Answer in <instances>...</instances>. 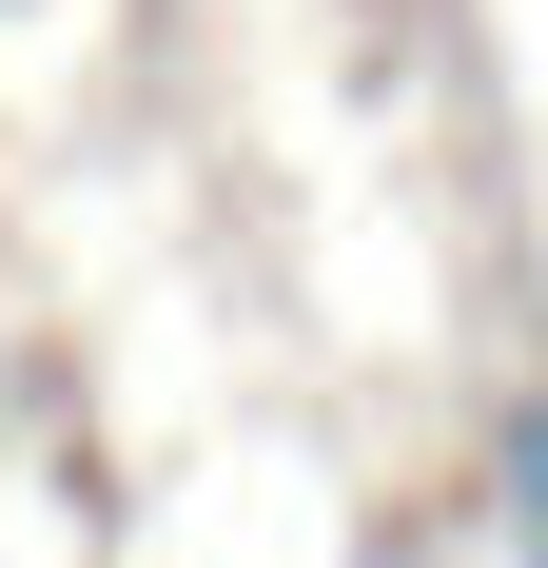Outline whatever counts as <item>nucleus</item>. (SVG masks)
Here are the masks:
<instances>
[{
  "mask_svg": "<svg viewBox=\"0 0 548 568\" xmlns=\"http://www.w3.org/2000/svg\"><path fill=\"white\" fill-rule=\"evenodd\" d=\"M490 529L548 568V393H509V412H490Z\"/></svg>",
  "mask_w": 548,
  "mask_h": 568,
  "instance_id": "nucleus-1",
  "label": "nucleus"
}]
</instances>
